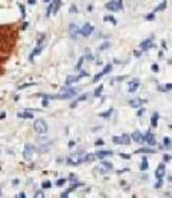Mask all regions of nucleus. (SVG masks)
<instances>
[{
  "label": "nucleus",
  "instance_id": "nucleus-1",
  "mask_svg": "<svg viewBox=\"0 0 172 198\" xmlns=\"http://www.w3.org/2000/svg\"><path fill=\"white\" fill-rule=\"evenodd\" d=\"M33 129H35L37 133L45 135V133L47 132L49 128H47V124H46L43 119H37V121H35V124H33Z\"/></svg>",
  "mask_w": 172,
  "mask_h": 198
},
{
  "label": "nucleus",
  "instance_id": "nucleus-2",
  "mask_svg": "<svg viewBox=\"0 0 172 198\" xmlns=\"http://www.w3.org/2000/svg\"><path fill=\"white\" fill-rule=\"evenodd\" d=\"M85 76H88V72H82V73H79V75H72V76H69V78L66 79V86H70L72 83L79 82L82 78H85Z\"/></svg>",
  "mask_w": 172,
  "mask_h": 198
},
{
  "label": "nucleus",
  "instance_id": "nucleus-3",
  "mask_svg": "<svg viewBox=\"0 0 172 198\" xmlns=\"http://www.w3.org/2000/svg\"><path fill=\"white\" fill-rule=\"evenodd\" d=\"M105 7L108 9V10H110V12H118V10H121V9H122V3H119V2H115V0H112V2L106 3V6H105Z\"/></svg>",
  "mask_w": 172,
  "mask_h": 198
},
{
  "label": "nucleus",
  "instance_id": "nucleus-4",
  "mask_svg": "<svg viewBox=\"0 0 172 198\" xmlns=\"http://www.w3.org/2000/svg\"><path fill=\"white\" fill-rule=\"evenodd\" d=\"M80 162H82L80 155H70V157L67 158V164H69V165H79Z\"/></svg>",
  "mask_w": 172,
  "mask_h": 198
},
{
  "label": "nucleus",
  "instance_id": "nucleus-5",
  "mask_svg": "<svg viewBox=\"0 0 172 198\" xmlns=\"http://www.w3.org/2000/svg\"><path fill=\"white\" fill-rule=\"evenodd\" d=\"M143 142H146L148 145L150 147H153V145H156V141H155V136L152 135L150 132H146L145 135H143Z\"/></svg>",
  "mask_w": 172,
  "mask_h": 198
},
{
  "label": "nucleus",
  "instance_id": "nucleus-6",
  "mask_svg": "<svg viewBox=\"0 0 172 198\" xmlns=\"http://www.w3.org/2000/svg\"><path fill=\"white\" fill-rule=\"evenodd\" d=\"M92 32H93V26H92L90 23H86V25L79 30V33H80L82 36H89Z\"/></svg>",
  "mask_w": 172,
  "mask_h": 198
},
{
  "label": "nucleus",
  "instance_id": "nucleus-7",
  "mask_svg": "<svg viewBox=\"0 0 172 198\" xmlns=\"http://www.w3.org/2000/svg\"><path fill=\"white\" fill-rule=\"evenodd\" d=\"M110 71H112V65H106V66H105V69H103V71L100 72V73H98V75H96V76H95V78H93V82H98V81H99V79L102 78L103 75L109 73Z\"/></svg>",
  "mask_w": 172,
  "mask_h": 198
},
{
  "label": "nucleus",
  "instance_id": "nucleus-8",
  "mask_svg": "<svg viewBox=\"0 0 172 198\" xmlns=\"http://www.w3.org/2000/svg\"><path fill=\"white\" fill-rule=\"evenodd\" d=\"M33 155V145H29L27 144L26 147H24V151H23V157L26 158V159H30Z\"/></svg>",
  "mask_w": 172,
  "mask_h": 198
},
{
  "label": "nucleus",
  "instance_id": "nucleus-9",
  "mask_svg": "<svg viewBox=\"0 0 172 198\" xmlns=\"http://www.w3.org/2000/svg\"><path fill=\"white\" fill-rule=\"evenodd\" d=\"M132 141L138 142V144H143V135L139 132V131H135L133 133H132Z\"/></svg>",
  "mask_w": 172,
  "mask_h": 198
},
{
  "label": "nucleus",
  "instance_id": "nucleus-10",
  "mask_svg": "<svg viewBox=\"0 0 172 198\" xmlns=\"http://www.w3.org/2000/svg\"><path fill=\"white\" fill-rule=\"evenodd\" d=\"M155 175H156V178H158V179L164 178V175H165V165H164V164H159V165H158V168H156V171H155Z\"/></svg>",
  "mask_w": 172,
  "mask_h": 198
},
{
  "label": "nucleus",
  "instance_id": "nucleus-11",
  "mask_svg": "<svg viewBox=\"0 0 172 198\" xmlns=\"http://www.w3.org/2000/svg\"><path fill=\"white\" fill-rule=\"evenodd\" d=\"M145 102H146L145 99H139V98H136V99H132V100H129V105H131L132 108H139V106H142Z\"/></svg>",
  "mask_w": 172,
  "mask_h": 198
},
{
  "label": "nucleus",
  "instance_id": "nucleus-12",
  "mask_svg": "<svg viewBox=\"0 0 172 198\" xmlns=\"http://www.w3.org/2000/svg\"><path fill=\"white\" fill-rule=\"evenodd\" d=\"M69 35L72 36V38H76V36L79 35V27L75 25V23H70L69 25Z\"/></svg>",
  "mask_w": 172,
  "mask_h": 198
},
{
  "label": "nucleus",
  "instance_id": "nucleus-13",
  "mask_svg": "<svg viewBox=\"0 0 172 198\" xmlns=\"http://www.w3.org/2000/svg\"><path fill=\"white\" fill-rule=\"evenodd\" d=\"M59 6H60V0H56V2H53V3L50 4V7L47 9V13H56L57 9H59Z\"/></svg>",
  "mask_w": 172,
  "mask_h": 198
},
{
  "label": "nucleus",
  "instance_id": "nucleus-14",
  "mask_svg": "<svg viewBox=\"0 0 172 198\" xmlns=\"http://www.w3.org/2000/svg\"><path fill=\"white\" fill-rule=\"evenodd\" d=\"M153 45H152V39H146L145 42H142V43H141V47H142V50H146V49H150V47H152Z\"/></svg>",
  "mask_w": 172,
  "mask_h": 198
},
{
  "label": "nucleus",
  "instance_id": "nucleus-15",
  "mask_svg": "<svg viewBox=\"0 0 172 198\" xmlns=\"http://www.w3.org/2000/svg\"><path fill=\"white\" fill-rule=\"evenodd\" d=\"M17 116H19V118H23V119H32L33 115H32V112L24 111V112H17Z\"/></svg>",
  "mask_w": 172,
  "mask_h": 198
},
{
  "label": "nucleus",
  "instance_id": "nucleus-16",
  "mask_svg": "<svg viewBox=\"0 0 172 198\" xmlns=\"http://www.w3.org/2000/svg\"><path fill=\"white\" fill-rule=\"evenodd\" d=\"M119 144H123V145H129L131 144V136L129 135H122V136H119Z\"/></svg>",
  "mask_w": 172,
  "mask_h": 198
},
{
  "label": "nucleus",
  "instance_id": "nucleus-17",
  "mask_svg": "<svg viewBox=\"0 0 172 198\" xmlns=\"http://www.w3.org/2000/svg\"><path fill=\"white\" fill-rule=\"evenodd\" d=\"M86 99H88V95H82V96H79L78 99H75V100H73V102H72V105H70V108H76L79 102H83V100H86Z\"/></svg>",
  "mask_w": 172,
  "mask_h": 198
},
{
  "label": "nucleus",
  "instance_id": "nucleus-18",
  "mask_svg": "<svg viewBox=\"0 0 172 198\" xmlns=\"http://www.w3.org/2000/svg\"><path fill=\"white\" fill-rule=\"evenodd\" d=\"M112 154H113L112 151H100V152L96 154V158L98 159H102V158H105V157H110Z\"/></svg>",
  "mask_w": 172,
  "mask_h": 198
},
{
  "label": "nucleus",
  "instance_id": "nucleus-19",
  "mask_svg": "<svg viewBox=\"0 0 172 198\" xmlns=\"http://www.w3.org/2000/svg\"><path fill=\"white\" fill-rule=\"evenodd\" d=\"M95 159H96V155H93V154H88L85 157H82V162H92Z\"/></svg>",
  "mask_w": 172,
  "mask_h": 198
},
{
  "label": "nucleus",
  "instance_id": "nucleus-20",
  "mask_svg": "<svg viewBox=\"0 0 172 198\" xmlns=\"http://www.w3.org/2000/svg\"><path fill=\"white\" fill-rule=\"evenodd\" d=\"M158 118H159L158 112H155V114L152 115V118H150V125H152L153 128H156V125H158Z\"/></svg>",
  "mask_w": 172,
  "mask_h": 198
},
{
  "label": "nucleus",
  "instance_id": "nucleus-21",
  "mask_svg": "<svg viewBox=\"0 0 172 198\" xmlns=\"http://www.w3.org/2000/svg\"><path fill=\"white\" fill-rule=\"evenodd\" d=\"M138 86H139V82H138V81H133L131 85H129V92H135V90L138 89Z\"/></svg>",
  "mask_w": 172,
  "mask_h": 198
},
{
  "label": "nucleus",
  "instance_id": "nucleus-22",
  "mask_svg": "<svg viewBox=\"0 0 172 198\" xmlns=\"http://www.w3.org/2000/svg\"><path fill=\"white\" fill-rule=\"evenodd\" d=\"M40 52H42V46H37V47H36L35 50L32 52V55H30V56H29V60H33V57H35L36 55H39V53H40Z\"/></svg>",
  "mask_w": 172,
  "mask_h": 198
},
{
  "label": "nucleus",
  "instance_id": "nucleus-23",
  "mask_svg": "<svg viewBox=\"0 0 172 198\" xmlns=\"http://www.w3.org/2000/svg\"><path fill=\"white\" fill-rule=\"evenodd\" d=\"M150 152H153L150 148H141L136 151V154H150Z\"/></svg>",
  "mask_w": 172,
  "mask_h": 198
},
{
  "label": "nucleus",
  "instance_id": "nucleus-24",
  "mask_svg": "<svg viewBox=\"0 0 172 198\" xmlns=\"http://www.w3.org/2000/svg\"><path fill=\"white\" fill-rule=\"evenodd\" d=\"M164 147H165V148H168V149H169V148L172 147V141H171L169 138H166V136L164 138Z\"/></svg>",
  "mask_w": 172,
  "mask_h": 198
},
{
  "label": "nucleus",
  "instance_id": "nucleus-25",
  "mask_svg": "<svg viewBox=\"0 0 172 198\" xmlns=\"http://www.w3.org/2000/svg\"><path fill=\"white\" fill-rule=\"evenodd\" d=\"M141 169H142V171H146V169H148V161H146L145 157H143L142 164H141Z\"/></svg>",
  "mask_w": 172,
  "mask_h": 198
},
{
  "label": "nucleus",
  "instance_id": "nucleus-26",
  "mask_svg": "<svg viewBox=\"0 0 172 198\" xmlns=\"http://www.w3.org/2000/svg\"><path fill=\"white\" fill-rule=\"evenodd\" d=\"M165 7H166V0H164V2H162L161 4H159L158 7L155 9V12H161V10H164Z\"/></svg>",
  "mask_w": 172,
  "mask_h": 198
},
{
  "label": "nucleus",
  "instance_id": "nucleus-27",
  "mask_svg": "<svg viewBox=\"0 0 172 198\" xmlns=\"http://www.w3.org/2000/svg\"><path fill=\"white\" fill-rule=\"evenodd\" d=\"M159 90H165V92H166V90H172V83L165 85V86H161V88H159Z\"/></svg>",
  "mask_w": 172,
  "mask_h": 198
},
{
  "label": "nucleus",
  "instance_id": "nucleus-28",
  "mask_svg": "<svg viewBox=\"0 0 172 198\" xmlns=\"http://www.w3.org/2000/svg\"><path fill=\"white\" fill-rule=\"evenodd\" d=\"M102 165H103V168H105V169H112V168H113L112 164H110V162H106V161H103Z\"/></svg>",
  "mask_w": 172,
  "mask_h": 198
},
{
  "label": "nucleus",
  "instance_id": "nucleus-29",
  "mask_svg": "<svg viewBox=\"0 0 172 198\" xmlns=\"http://www.w3.org/2000/svg\"><path fill=\"white\" fill-rule=\"evenodd\" d=\"M102 90H103V86L99 85V88H96V90H95V96H99L100 93H102Z\"/></svg>",
  "mask_w": 172,
  "mask_h": 198
},
{
  "label": "nucleus",
  "instance_id": "nucleus-30",
  "mask_svg": "<svg viewBox=\"0 0 172 198\" xmlns=\"http://www.w3.org/2000/svg\"><path fill=\"white\" fill-rule=\"evenodd\" d=\"M110 114H112V109H109V111H106V112H102V114H100L99 116H102V118H108V116H110Z\"/></svg>",
  "mask_w": 172,
  "mask_h": 198
},
{
  "label": "nucleus",
  "instance_id": "nucleus-31",
  "mask_svg": "<svg viewBox=\"0 0 172 198\" xmlns=\"http://www.w3.org/2000/svg\"><path fill=\"white\" fill-rule=\"evenodd\" d=\"M35 85H37L36 82H32V83H24V85H22V86H19V89H24V88H27V86H35Z\"/></svg>",
  "mask_w": 172,
  "mask_h": 198
},
{
  "label": "nucleus",
  "instance_id": "nucleus-32",
  "mask_svg": "<svg viewBox=\"0 0 172 198\" xmlns=\"http://www.w3.org/2000/svg\"><path fill=\"white\" fill-rule=\"evenodd\" d=\"M42 187L45 188V190H47V188H50V187H52V182H50V181H45V182L42 184Z\"/></svg>",
  "mask_w": 172,
  "mask_h": 198
},
{
  "label": "nucleus",
  "instance_id": "nucleus-33",
  "mask_svg": "<svg viewBox=\"0 0 172 198\" xmlns=\"http://www.w3.org/2000/svg\"><path fill=\"white\" fill-rule=\"evenodd\" d=\"M64 182H66V179H64V178H60V179H57V181H56V185H57V187H62Z\"/></svg>",
  "mask_w": 172,
  "mask_h": 198
},
{
  "label": "nucleus",
  "instance_id": "nucleus-34",
  "mask_svg": "<svg viewBox=\"0 0 172 198\" xmlns=\"http://www.w3.org/2000/svg\"><path fill=\"white\" fill-rule=\"evenodd\" d=\"M83 60H85V56H82L80 59H79L78 65H76V69H80V68H82V63H83Z\"/></svg>",
  "mask_w": 172,
  "mask_h": 198
},
{
  "label": "nucleus",
  "instance_id": "nucleus-35",
  "mask_svg": "<svg viewBox=\"0 0 172 198\" xmlns=\"http://www.w3.org/2000/svg\"><path fill=\"white\" fill-rule=\"evenodd\" d=\"M19 9H20V13H22V16H26V10H24V6L23 4H19Z\"/></svg>",
  "mask_w": 172,
  "mask_h": 198
},
{
  "label": "nucleus",
  "instance_id": "nucleus-36",
  "mask_svg": "<svg viewBox=\"0 0 172 198\" xmlns=\"http://www.w3.org/2000/svg\"><path fill=\"white\" fill-rule=\"evenodd\" d=\"M106 47H109V42H105V43H103V45H102V46H100V47H99V50H105V49H106Z\"/></svg>",
  "mask_w": 172,
  "mask_h": 198
},
{
  "label": "nucleus",
  "instance_id": "nucleus-37",
  "mask_svg": "<svg viewBox=\"0 0 172 198\" xmlns=\"http://www.w3.org/2000/svg\"><path fill=\"white\" fill-rule=\"evenodd\" d=\"M103 20H105V22H108V20H110V22H113V23H116V22H115V19H113V17H112V16H105V17H103Z\"/></svg>",
  "mask_w": 172,
  "mask_h": 198
},
{
  "label": "nucleus",
  "instance_id": "nucleus-38",
  "mask_svg": "<svg viewBox=\"0 0 172 198\" xmlns=\"http://www.w3.org/2000/svg\"><path fill=\"white\" fill-rule=\"evenodd\" d=\"M76 179H78V178H76V175H75V174H70V176H69V181H76Z\"/></svg>",
  "mask_w": 172,
  "mask_h": 198
},
{
  "label": "nucleus",
  "instance_id": "nucleus-39",
  "mask_svg": "<svg viewBox=\"0 0 172 198\" xmlns=\"http://www.w3.org/2000/svg\"><path fill=\"white\" fill-rule=\"evenodd\" d=\"M153 17H155V13H150V14L146 16V19H148V20H153Z\"/></svg>",
  "mask_w": 172,
  "mask_h": 198
},
{
  "label": "nucleus",
  "instance_id": "nucleus-40",
  "mask_svg": "<svg viewBox=\"0 0 172 198\" xmlns=\"http://www.w3.org/2000/svg\"><path fill=\"white\" fill-rule=\"evenodd\" d=\"M42 105H43V106H47V105H49V99L45 98V99H43V102H42Z\"/></svg>",
  "mask_w": 172,
  "mask_h": 198
},
{
  "label": "nucleus",
  "instance_id": "nucleus-41",
  "mask_svg": "<svg viewBox=\"0 0 172 198\" xmlns=\"http://www.w3.org/2000/svg\"><path fill=\"white\" fill-rule=\"evenodd\" d=\"M121 157L123 158V159H129V158H131V157H129L128 154H121Z\"/></svg>",
  "mask_w": 172,
  "mask_h": 198
},
{
  "label": "nucleus",
  "instance_id": "nucleus-42",
  "mask_svg": "<svg viewBox=\"0 0 172 198\" xmlns=\"http://www.w3.org/2000/svg\"><path fill=\"white\" fill-rule=\"evenodd\" d=\"M70 12H72V13H76V12H78V9H76V6H72V7H70Z\"/></svg>",
  "mask_w": 172,
  "mask_h": 198
},
{
  "label": "nucleus",
  "instance_id": "nucleus-43",
  "mask_svg": "<svg viewBox=\"0 0 172 198\" xmlns=\"http://www.w3.org/2000/svg\"><path fill=\"white\" fill-rule=\"evenodd\" d=\"M102 144H103V141H102V139H98V141L95 142V145H96V147H98V145H102Z\"/></svg>",
  "mask_w": 172,
  "mask_h": 198
},
{
  "label": "nucleus",
  "instance_id": "nucleus-44",
  "mask_svg": "<svg viewBox=\"0 0 172 198\" xmlns=\"http://www.w3.org/2000/svg\"><path fill=\"white\" fill-rule=\"evenodd\" d=\"M35 197H36V198H42V197H43V192H36Z\"/></svg>",
  "mask_w": 172,
  "mask_h": 198
},
{
  "label": "nucleus",
  "instance_id": "nucleus-45",
  "mask_svg": "<svg viewBox=\"0 0 172 198\" xmlns=\"http://www.w3.org/2000/svg\"><path fill=\"white\" fill-rule=\"evenodd\" d=\"M171 159V155H164V161H169Z\"/></svg>",
  "mask_w": 172,
  "mask_h": 198
},
{
  "label": "nucleus",
  "instance_id": "nucleus-46",
  "mask_svg": "<svg viewBox=\"0 0 172 198\" xmlns=\"http://www.w3.org/2000/svg\"><path fill=\"white\" fill-rule=\"evenodd\" d=\"M158 69H159V68H158V65H152V71H153V72H156Z\"/></svg>",
  "mask_w": 172,
  "mask_h": 198
},
{
  "label": "nucleus",
  "instance_id": "nucleus-47",
  "mask_svg": "<svg viewBox=\"0 0 172 198\" xmlns=\"http://www.w3.org/2000/svg\"><path fill=\"white\" fill-rule=\"evenodd\" d=\"M35 3H36V0H29V4H32V6H33Z\"/></svg>",
  "mask_w": 172,
  "mask_h": 198
},
{
  "label": "nucleus",
  "instance_id": "nucleus-48",
  "mask_svg": "<svg viewBox=\"0 0 172 198\" xmlns=\"http://www.w3.org/2000/svg\"><path fill=\"white\" fill-rule=\"evenodd\" d=\"M45 2H46V3H49V2H50V0H45Z\"/></svg>",
  "mask_w": 172,
  "mask_h": 198
},
{
  "label": "nucleus",
  "instance_id": "nucleus-49",
  "mask_svg": "<svg viewBox=\"0 0 172 198\" xmlns=\"http://www.w3.org/2000/svg\"><path fill=\"white\" fill-rule=\"evenodd\" d=\"M169 128H171V129H172V125H169Z\"/></svg>",
  "mask_w": 172,
  "mask_h": 198
}]
</instances>
